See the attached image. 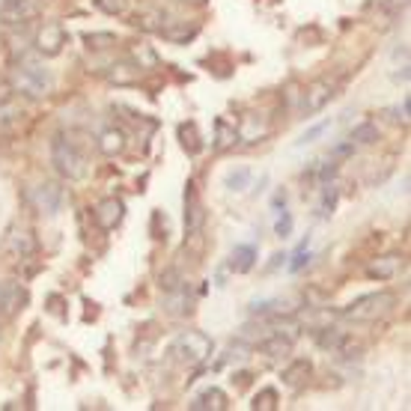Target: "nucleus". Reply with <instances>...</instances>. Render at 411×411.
Masks as SVG:
<instances>
[{
	"mask_svg": "<svg viewBox=\"0 0 411 411\" xmlns=\"http://www.w3.org/2000/svg\"><path fill=\"white\" fill-rule=\"evenodd\" d=\"M12 89L15 93H21V96H27V98H42V96H48L51 93V87H54V78H51V72L39 63V60H33V57H21L15 63V69H12Z\"/></svg>",
	"mask_w": 411,
	"mask_h": 411,
	"instance_id": "nucleus-1",
	"label": "nucleus"
},
{
	"mask_svg": "<svg viewBox=\"0 0 411 411\" xmlns=\"http://www.w3.org/2000/svg\"><path fill=\"white\" fill-rule=\"evenodd\" d=\"M51 161L57 167V173L63 179H69V182H81V179L87 176V170H89L87 155L63 134H57L51 140Z\"/></svg>",
	"mask_w": 411,
	"mask_h": 411,
	"instance_id": "nucleus-2",
	"label": "nucleus"
},
{
	"mask_svg": "<svg viewBox=\"0 0 411 411\" xmlns=\"http://www.w3.org/2000/svg\"><path fill=\"white\" fill-rule=\"evenodd\" d=\"M212 352H215V343L203 331H185V334H179L173 340V346H170V355H173L179 364H188V367L203 364Z\"/></svg>",
	"mask_w": 411,
	"mask_h": 411,
	"instance_id": "nucleus-3",
	"label": "nucleus"
},
{
	"mask_svg": "<svg viewBox=\"0 0 411 411\" xmlns=\"http://www.w3.org/2000/svg\"><path fill=\"white\" fill-rule=\"evenodd\" d=\"M394 304H396V295L387 292V289H382V292L360 295L358 301H352V304L343 310V316H346V319H355V322H373V319L385 316Z\"/></svg>",
	"mask_w": 411,
	"mask_h": 411,
	"instance_id": "nucleus-4",
	"label": "nucleus"
},
{
	"mask_svg": "<svg viewBox=\"0 0 411 411\" xmlns=\"http://www.w3.org/2000/svg\"><path fill=\"white\" fill-rule=\"evenodd\" d=\"M66 42H69V33H66V27L57 21H45L36 30V39H33L36 51L42 57H57L66 48Z\"/></svg>",
	"mask_w": 411,
	"mask_h": 411,
	"instance_id": "nucleus-5",
	"label": "nucleus"
},
{
	"mask_svg": "<svg viewBox=\"0 0 411 411\" xmlns=\"http://www.w3.org/2000/svg\"><path fill=\"white\" fill-rule=\"evenodd\" d=\"M30 200H33L36 212L54 218V215H60V209H63V203H66V188L60 182H42L39 188H33Z\"/></svg>",
	"mask_w": 411,
	"mask_h": 411,
	"instance_id": "nucleus-6",
	"label": "nucleus"
},
{
	"mask_svg": "<svg viewBox=\"0 0 411 411\" xmlns=\"http://www.w3.org/2000/svg\"><path fill=\"white\" fill-rule=\"evenodd\" d=\"M337 84L331 81V78H319V81H313L307 89H304V102H301V114L304 116H313V114H319L331 98H334L337 93Z\"/></svg>",
	"mask_w": 411,
	"mask_h": 411,
	"instance_id": "nucleus-7",
	"label": "nucleus"
},
{
	"mask_svg": "<svg viewBox=\"0 0 411 411\" xmlns=\"http://www.w3.org/2000/svg\"><path fill=\"white\" fill-rule=\"evenodd\" d=\"M203 224H206V209H203V200L197 194V185L188 182L185 185V229L188 236L197 238L203 233Z\"/></svg>",
	"mask_w": 411,
	"mask_h": 411,
	"instance_id": "nucleus-8",
	"label": "nucleus"
},
{
	"mask_svg": "<svg viewBox=\"0 0 411 411\" xmlns=\"http://www.w3.org/2000/svg\"><path fill=\"white\" fill-rule=\"evenodd\" d=\"M125 215V206H123V200H116V197H105V200H98L96 209H93V218H96V224L105 229V233H110V229H116L119 227V220H123Z\"/></svg>",
	"mask_w": 411,
	"mask_h": 411,
	"instance_id": "nucleus-9",
	"label": "nucleus"
},
{
	"mask_svg": "<svg viewBox=\"0 0 411 411\" xmlns=\"http://www.w3.org/2000/svg\"><path fill=\"white\" fill-rule=\"evenodd\" d=\"M229 408V396L220 387H206L191 399V411H224Z\"/></svg>",
	"mask_w": 411,
	"mask_h": 411,
	"instance_id": "nucleus-10",
	"label": "nucleus"
},
{
	"mask_svg": "<svg viewBox=\"0 0 411 411\" xmlns=\"http://www.w3.org/2000/svg\"><path fill=\"white\" fill-rule=\"evenodd\" d=\"M164 313H170V316H188L191 313V295H188L185 283L164 292Z\"/></svg>",
	"mask_w": 411,
	"mask_h": 411,
	"instance_id": "nucleus-11",
	"label": "nucleus"
},
{
	"mask_svg": "<svg viewBox=\"0 0 411 411\" xmlns=\"http://www.w3.org/2000/svg\"><path fill=\"white\" fill-rule=\"evenodd\" d=\"M9 247H12V254L15 256H33L36 254V236H33V229L30 227H15L12 229V236H9Z\"/></svg>",
	"mask_w": 411,
	"mask_h": 411,
	"instance_id": "nucleus-12",
	"label": "nucleus"
},
{
	"mask_svg": "<svg viewBox=\"0 0 411 411\" xmlns=\"http://www.w3.org/2000/svg\"><path fill=\"white\" fill-rule=\"evenodd\" d=\"M254 265H256V247L236 245L233 254H229V268H233L236 274H247V272H254Z\"/></svg>",
	"mask_w": 411,
	"mask_h": 411,
	"instance_id": "nucleus-13",
	"label": "nucleus"
},
{
	"mask_svg": "<svg viewBox=\"0 0 411 411\" xmlns=\"http://www.w3.org/2000/svg\"><path fill=\"white\" fill-rule=\"evenodd\" d=\"M24 304H27V292L15 283V280H9V283L0 286V310H3V313H15V310L24 307Z\"/></svg>",
	"mask_w": 411,
	"mask_h": 411,
	"instance_id": "nucleus-14",
	"label": "nucleus"
},
{
	"mask_svg": "<svg viewBox=\"0 0 411 411\" xmlns=\"http://www.w3.org/2000/svg\"><path fill=\"white\" fill-rule=\"evenodd\" d=\"M98 152L107 155V158L125 152V132L123 128H105V132L98 134Z\"/></svg>",
	"mask_w": 411,
	"mask_h": 411,
	"instance_id": "nucleus-15",
	"label": "nucleus"
},
{
	"mask_svg": "<svg viewBox=\"0 0 411 411\" xmlns=\"http://www.w3.org/2000/svg\"><path fill=\"white\" fill-rule=\"evenodd\" d=\"M176 137H179V143H182V149L188 155H200V152H203V137H200L197 123H179Z\"/></svg>",
	"mask_w": 411,
	"mask_h": 411,
	"instance_id": "nucleus-16",
	"label": "nucleus"
},
{
	"mask_svg": "<svg viewBox=\"0 0 411 411\" xmlns=\"http://www.w3.org/2000/svg\"><path fill=\"white\" fill-rule=\"evenodd\" d=\"M238 128L236 125H229L224 116H218L215 119V152H227V149H233L238 143Z\"/></svg>",
	"mask_w": 411,
	"mask_h": 411,
	"instance_id": "nucleus-17",
	"label": "nucleus"
},
{
	"mask_svg": "<svg viewBox=\"0 0 411 411\" xmlns=\"http://www.w3.org/2000/svg\"><path fill=\"white\" fill-rule=\"evenodd\" d=\"M0 15L6 24H24L27 15H33L30 0H0Z\"/></svg>",
	"mask_w": 411,
	"mask_h": 411,
	"instance_id": "nucleus-18",
	"label": "nucleus"
},
{
	"mask_svg": "<svg viewBox=\"0 0 411 411\" xmlns=\"http://www.w3.org/2000/svg\"><path fill=\"white\" fill-rule=\"evenodd\" d=\"M399 272V256H378V259H373V263L367 265V277L369 280H390Z\"/></svg>",
	"mask_w": 411,
	"mask_h": 411,
	"instance_id": "nucleus-19",
	"label": "nucleus"
},
{
	"mask_svg": "<svg viewBox=\"0 0 411 411\" xmlns=\"http://www.w3.org/2000/svg\"><path fill=\"white\" fill-rule=\"evenodd\" d=\"M256 346H259V352H263L265 358H283V355H289V352H292V340H289V337H283V334H277V331H274L272 337L259 340Z\"/></svg>",
	"mask_w": 411,
	"mask_h": 411,
	"instance_id": "nucleus-20",
	"label": "nucleus"
},
{
	"mask_svg": "<svg viewBox=\"0 0 411 411\" xmlns=\"http://www.w3.org/2000/svg\"><path fill=\"white\" fill-rule=\"evenodd\" d=\"M310 373H313V364H310L307 358H295L292 364L283 369V382H286L289 387H301L307 378H310Z\"/></svg>",
	"mask_w": 411,
	"mask_h": 411,
	"instance_id": "nucleus-21",
	"label": "nucleus"
},
{
	"mask_svg": "<svg viewBox=\"0 0 411 411\" xmlns=\"http://www.w3.org/2000/svg\"><path fill=\"white\" fill-rule=\"evenodd\" d=\"M158 33H161L167 42H173V45H185L188 39H194L200 33V27L197 24H188V21H179V24H164Z\"/></svg>",
	"mask_w": 411,
	"mask_h": 411,
	"instance_id": "nucleus-22",
	"label": "nucleus"
},
{
	"mask_svg": "<svg viewBox=\"0 0 411 411\" xmlns=\"http://www.w3.org/2000/svg\"><path fill=\"white\" fill-rule=\"evenodd\" d=\"M250 179H254V173H250V167H236L229 170V173L224 176V188H229V191H245V188L250 185Z\"/></svg>",
	"mask_w": 411,
	"mask_h": 411,
	"instance_id": "nucleus-23",
	"label": "nucleus"
},
{
	"mask_svg": "<svg viewBox=\"0 0 411 411\" xmlns=\"http://www.w3.org/2000/svg\"><path fill=\"white\" fill-rule=\"evenodd\" d=\"M346 343V334L343 331H337V328H319V346L328 349V352H340V346Z\"/></svg>",
	"mask_w": 411,
	"mask_h": 411,
	"instance_id": "nucleus-24",
	"label": "nucleus"
},
{
	"mask_svg": "<svg viewBox=\"0 0 411 411\" xmlns=\"http://www.w3.org/2000/svg\"><path fill=\"white\" fill-rule=\"evenodd\" d=\"M378 140V125L376 123H360L352 128V143L355 146H369Z\"/></svg>",
	"mask_w": 411,
	"mask_h": 411,
	"instance_id": "nucleus-25",
	"label": "nucleus"
},
{
	"mask_svg": "<svg viewBox=\"0 0 411 411\" xmlns=\"http://www.w3.org/2000/svg\"><path fill=\"white\" fill-rule=\"evenodd\" d=\"M114 72H110L107 78L114 84H134L140 78V66H132V63H119V66H110Z\"/></svg>",
	"mask_w": 411,
	"mask_h": 411,
	"instance_id": "nucleus-26",
	"label": "nucleus"
},
{
	"mask_svg": "<svg viewBox=\"0 0 411 411\" xmlns=\"http://www.w3.org/2000/svg\"><path fill=\"white\" fill-rule=\"evenodd\" d=\"M254 411H274L277 408V390L274 387H263L259 394L254 396V403H250Z\"/></svg>",
	"mask_w": 411,
	"mask_h": 411,
	"instance_id": "nucleus-27",
	"label": "nucleus"
},
{
	"mask_svg": "<svg viewBox=\"0 0 411 411\" xmlns=\"http://www.w3.org/2000/svg\"><path fill=\"white\" fill-rule=\"evenodd\" d=\"M84 42L89 51H105V48H114L116 45V36L114 33H87Z\"/></svg>",
	"mask_w": 411,
	"mask_h": 411,
	"instance_id": "nucleus-28",
	"label": "nucleus"
},
{
	"mask_svg": "<svg viewBox=\"0 0 411 411\" xmlns=\"http://www.w3.org/2000/svg\"><path fill=\"white\" fill-rule=\"evenodd\" d=\"M18 116H21V110H18V105L12 102V98H6V102H0V132H6V128L12 125Z\"/></svg>",
	"mask_w": 411,
	"mask_h": 411,
	"instance_id": "nucleus-29",
	"label": "nucleus"
},
{
	"mask_svg": "<svg viewBox=\"0 0 411 411\" xmlns=\"http://www.w3.org/2000/svg\"><path fill=\"white\" fill-rule=\"evenodd\" d=\"M274 236H280V238H289V236H292V215H289L286 209H280V212H277Z\"/></svg>",
	"mask_w": 411,
	"mask_h": 411,
	"instance_id": "nucleus-30",
	"label": "nucleus"
},
{
	"mask_svg": "<svg viewBox=\"0 0 411 411\" xmlns=\"http://www.w3.org/2000/svg\"><path fill=\"white\" fill-rule=\"evenodd\" d=\"M307 245H310V238H304L301 245H298V250H295V256H292V263H289V272H301V268L310 263V250H307Z\"/></svg>",
	"mask_w": 411,
	"mask_h": 411,
	"instance_id": "nucleus-31",
	"label": "nucleus"
},
{
	"mask_svg": "<svg viewBox=\"0 0 411 411\" xmlns=\"http://www.w3.org/2000/svg\"><path fill=\"white\" fill-rule=\"evenodd\" d=\"M331 128V119H325V123H319V125H313V128H307V132L298 137V146H307V143H313L316 137H322L325 132Z\"/></svg>",
	"mask_w": 411,
	"mask_h": 411,
	"instance_id": "nucleus-32",
	"label": "nucleus"
},
{
	"mask_svg": "<svg viewBox=\"0 0 411 411\" xmlns=\"http://www.w3.org/2000/svg\"><path fill=\"white\" fill-rule=\"evenodd\" d=\"M182 286V274L176 272V268H167V272H161V289L164 292H170V289Z\"/></svg>",
	"mask_w": 411,
	"mask_h": 411,
	"instance_id": "nucleus-33",
	"label": "nucleus"
},
{
	"mask_svg": "<svg viewBox=\"0 0 411 411\" xmlns=\"http://www.w3.org/2000/svg\"><path fill=\"white\" fill-rule=\"evenodd\" d=\"M96 9H102L107 15H119L125 9V0H93Z\"/></svg>",
	"mask_w": 411,
	"mask_h": 411,
	"instance_id": "nucleus-34",
	"label": "nucleus"
},
{
	"mask_svg": "<svg viewBox=\"0 0 411 411\" xmlns=\"http://www.w3.org/2000/svg\"><path fill=\"white\" fill-rule=\"evenodd\" d=\"M334 206H337V188L325 182V197H322V215L328 218L331 212H334Z\"/></svg>",
	"mask_w": 411,
	"mask_h": 411,
	"instance_id": "nucleus-35",
	"label": "nucleus"
},
{
	"mask_svg": "<svg viewBox=\"0 0 411 411\" xmlns=\"http://www.w3.org/2000/svg\"><path fill=\"white\" fill-rule=\"evenodd\" d=\"M334 176H337V161L331 158V161H325V164H322V170H319V179H322V182H331Z\"/></svg>",
	"mask_w": 411,
	"mask_h": 411,
	"instance_id": "nucleus-36",
	"label": "nucleus"
},
{
	"mask_svg": "<svg viewBox=\"0 0 411 411\" xmlns=\"http://www.w3.org/2000/svg\"><path fill=\"white\" fill-rule=\"evenodd\" d=\"M355 152V143L349 140V143H340L337 149H334V158H343V155H352Z\"/></svg>",
	"mask_w": 411,
	"mask_h": 411,
	"instance_id": "nucleus-37",
	"label": "nucleus"
},
{
	"mask_svg": "<svg viewBox=\"0 0 411 411\" xmlns=\"http://www.w3.org/2000/svg\"><path fill=\"white\" fill-rule=\"evenodd\" d=\"M272 209H274V212H280V209H286V191H277V194H274Z\"/></svg>",
	"mask_w": 411,
	"mask_h": 411,
	"instance_id": "nucleus-38",
	"label": "nucleus"
},
{
	"mask_svg": "<svg viewBox=\"0 0 411 411\" xmlns=\"http://www.w3.org/2000/svg\"><path fill=\"white\" fill-rule=\"evenodd\" d=\"M48 304H51V307H48L51 313H60V307H63V298H60V295H51V298H48Z\"/></svg>",
	"mask_w": 411,
	"mask_h": 411,
	"instance_id": "nucleus-39",
	"label": "nucleus"
},
{
	"mask_svg": "<svg viewBox=\"0 0 411 411\" xmlns=\"http://www.w3.org/2000/svg\"><path fill=\"white\" fill-rule=\"evenodd\" d=\"M283 259H286L283 254H274V256H272V263H268V272H274V268L283 265Z\"/></svg>",
	"mask_w": 411,
	"mask_h": 411,
	"instance_id": "nucleus-40",
	"label": "nucleus"
},
{
	"mask_svg": "<svg viewBox=\"0 0 411 411\" xmlns=\"http://www.w3.org/2000/svg\"><path fill=\"white\" fill-rule=\"evenodd\" d=\"M191 3H197V6H206V3H209V0H191Z\"/></svg>",
	"mask_w": 411,
	"mask_h": 411,
	"instance_id": "nucleus-41",
	"label": "nucleus"
},
{
	"mask_svg": "<svg viewBox=\"0 0 411 411\" xmlns=\"http://www.w3.org/2000/svg\"><path fill=\"white\" fill-rule=\"evenodd\" d=\"M0 337H3V331H0Z\"/></svg>",
	"mask_w": 411,
	"mask_h": 411,
	"instance_id": "nucleus-42",
	"label": "nucleus"
}]
</instances>
